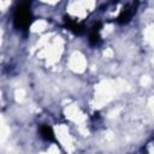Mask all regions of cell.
I'll return each instance as SVG.
<instances>
[{
    "label": "cell",
    "mask_w": 154,
    "mask_h": 154,
    "mask_svg": "<svg viewBox=\"0 0 154 154\" xmlns=\"http://www.w3.org/2000/svg\"><path fill=\"white\" fill-rule=\"evenodd\" d=\"M31 18L32 17H31V12H30V4L24 2V4H20L16 8L14 16H13V22L18 29L26 30L30 26Z\"/></svg>",
    "instance_id": "6da1fadb"
},
{
    "label": "cell",
    "mask_w": 154,
    "mask_h": 154,
    "mask_svg": "<svg viewBox=\"0 0 154 154\" xmlns=\"http://www.w3.org/2000/svg\"><path fill=\"white\" fill-rule=\"evenodd\" d=\"M134 10H135L134 7H126V8H124V10L120 12L119 17L117 18L118 23H120V24H126V23H129L130 19H131V17H132V14H134Z\"/></svg>",
    "instance_id": "7a4b0ae2"
},
{
    "label": "cell",
    "mask_w": 154,
    "mask_h": 154,
    "mask_svg": "<svg viewBox=\"0 0 154 154\" xmlns=\"http://www.w3.org/2000/svg\"><path fill=\"white\" fill-rule=\"evenodd\" d=\"M99 31H100V24H95L93 25V28L90 29V32H89V42L90 45L95 46L100 42V35H99Z\"/></svg>",
    "instance_id": "3957f363"
},
{
    "label": "cell",
    "mask_w": 154,
    "mask_h": 154,
    "mask_svg": "<svg viewBox=\"0 0 154 154\" xmlns=\"http://www.w3.org/2000/svg\"><path fill=\"white\" fill-rule=\"evenodd\" d=\"M40 134L41 136L47 140V141H53L54 140V134H53V130L48 126V125H41L40 126Z\"/></svg>",
    "instance_id": "277c9868"
},
{
    "label": "cell",
    "mask_w": 154,
    "mask_h": 154,
    "mask_svg": "<svg viewBox=\"0 0 154 154\" xmlns=\"http://www.w3.org/2000/svg\"><path fill=\"white\" fill-rule=\"evenodd\" d=\"M66 26H67V29H70L71 31H73V32H76V34H81V32L83 31V26H82L81 24H78V23L75 22V20L67 19V18H66Z\"/></svg>",
    "instance_id": "5b68a950"
}]
</instances>
